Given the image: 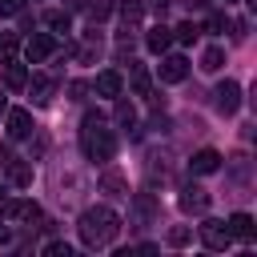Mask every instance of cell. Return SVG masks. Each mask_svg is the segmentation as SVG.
I'll return each instance as SVG.
<instances>
[{
    "label": "cell",
    "instance_id": "cell-9",
    "mask_svg": "<svg viewBox=\"0 0 257 257\" xmlns=\"http://www.w3.org/2000/svg\"><path fill=\"white\" fill-rule=\"evenodd\" d=\"M120 88H124V76H120L116 68H104V72L96 76V96H108V100H116V96H120Z\"/></svg>",
    "mask_w": 257,
    "mask_h": 257
},
{
    "label": "cell",
    "instance_id": "cell-3",
    "mask_svg": "<svg viewBox=\"0 0 257 257\" xmlns=\"http://www.w3.org/2000/svg\"><path fill=\"white\" fill-rule=\"evenodd\" d=\"M52 52H56V36H52V32H32V36L24 40V60H28V64L48 60Z\"/></svg>",
    "mask_w": 257,
    "mask_h": 257
},
{
    "label": "cell",
    "instance_id": "cell-25",
    "mask_svg": "<svg viewBox=\"0 0 257 257\" xmlns=\"http://www.w3.org/2000/svg\"><path fill=\"white\" fill-rule=\"evenodd\" d=\"M189 241H193V229L189 225H173L169 229V245H189Z\"/></svg>",
    "mask_w": 257,
    "mask_h": 257
},
{
    "label": "cell",
    "instance_id": "cell-32",
    "mask_svg": "<svg viewBox=\"0 0 257 257\" xmlns=\"http://www.w3.org/2000/svg\"><path fill=\"white\" fill-rule=\"evenodd\" d=\"M4 241H8V229H4V225H0V245H4Z\"/></svg>",
    "mask_w": 257,
    "mask_h": 257
},
{
    "label": "cell",
    "instance_id": "cell-1",
    "mask_svg": "<svg viewBox=\"0 0 257 257\" xmlns=\"http://www.w3.org/2000/svg\"><path fill=\"white\" fill-rule=\"evenodd\" d=\"M76 233H80V241H84L88 249H104V245H112V237L120 233V217H116L108 205H92V209L80 213Z\"/></svg>",
    "mask_w": 257,
    "mask_h": 257
},
{
    "label": "cell",
    "instance_id": "cell-20",
    "mask_svg": "<svg viewBox=\"0 0 257 257\" xmlns=\"http://www.w3.org/2000/svg\"><path fill=\"white\" fill-rule=\"evenodd\" d=\"M16 48H20V40H16V32H4V36H0V64H8V60H16Z\"/></svg>",
    "mask_w": 257,
    "mask_h": 257
},
{
    "label": "cell",
    "instance_id": "cell-4",
    "mask_svg": "<svg viewBox=\"0 0 257 257\" xmlns=\"http://www.w3.org/2000/svg\"><path fill=\"white\" fill-rule=\"evenodd\" d=\"M201 241H205V249H217V253H221V249L233 245V233H229L225 221H213V217H209V221H201Z\"/></svg>",
    "mask_w": 257,
    "mask_h": 257
},
{
    "label": "cell",
    "instance_id": "cell-21",
    "mask_svg": "<svg viewBox=\"0 0 257 257\" xmlns=\"http://www.w3.org/2000/svg\"><path fill=\"white\" fill-rule=\"evenodd\" d=\"M52 88H56V80H52V76H32V96H36V100H48V96H52Z\"/></svg>",
    "mask_w": 257,
    "mask_h": 257
},
{
    "label": "cell",
    "instance_id": "cell-2",
    "mask_svg": "<svg viewBox=\"0 0 257 257\" xmlns=\"http://www.w3.org/2000/svg\"><path fill=\"white\" fill-rule=\"evenodd\" d=\"M80 149H84L88 161H112V153H116V137L96 112H88L84 124H80Z\"/></svg>",
    "mask_w": 257,
    "mask_h": 257
},
{
    "label": "cell",
    "instance_id": "cell-29",
    "mask_svg": "<svg viewBox=\"0 0 257 257\" xmlns=\"http://www.w3.org/2000/svg\"><path fill=\"white\" fill-rule=\"evenodd\" d=\"M221 28H225V16L213 12V16H209V32H221Z\"/></svg>",
    "mask_w": 257,
    "mask_h": 257
},
{
    "label": "cell",
    "instance_id": "cell-26",
    "mask_svg": "<svg viewBox=\"0 0 257 257\" xmlns=\"http://www.w3.org/2000/svg\"><path fill=\"white\" fill-rule=\"evenodd\" d=\"M116 120H120V124H133V120H137V112H133L128 100H116Z\"/></svg>",
    "mask_w": 257,
    "mask_h": 257
},
{
    "label": "cell",
    "instance_id": "cell-19",
    "mask_svg": "<svg viewBox=\"0 0 257 257\" xmlns=\"http://www.w3.org/2000/svg\"><path fill=\"white\" fill-rule=\"evenodd\" d=\"M221 64H225V48H217V44H213V48H205V56H201V68H205V72H217Z\"/></svg>",
    "mask_w": 257,
    "mask_h": 257
},
{
    "label": "cell",
    "instance_id": "cell-18",
    "mask_svg": "<svg viewBox=\"0 0 257 257\" xmlns=\"http://www.w3.org/2000/svg\"><path fill=\"white\" fill-rule=\"evenodd\" d=\"M197 36H201V28H197L193 20H181V24L173 28V40H181V44H193Z\"/></svg>",
    "mask_w": 257,
    "mask_h": 257
},
{
    "label": "cell",
    "instance_id": "cell-10",
    "mask_svg": "<svg viewBox=\"0 0 257 257\" xmlns=\"http://www.w3.org/2000/svg\"><path fill=\"white\" fill-rule=\"evenodd\" d=\"M4 173H8V181H12L16 189H28V185H32V165L20 161V157H8V161H4Z\"/></svg>",
    "mask_w": 257,
    "mask_h": 257
},
{
    "label": "cell",
    "instance_id": "cell-31",
    "mask_svg": "<svg viewBox=\"0 0 257 257\" xmlns=\"http://www.w3.org/2000/svg\"><path fill=\"white\" fill-rule=\"evenodd\" d=\"M4 112H8V100H4V92H0V116H4Z\"/></svg>",
    "mask_w": 257,
    "mask_h": 257
},
{
    "label": "cell",
    "instance_id": "cell-8",
    "mask_svg": "<svg viewBox=\"0 0 257 257\" xmlns=\"http://www.w3.org/2000/svg\"><path fill=\"white\" fill-rule=\"evenodd\" d=\"M185 76H189V60L185 56H165L161 60V80L165 84H181Z\"/></svg>",
    "mask_w": 257,
    "mask_h": 257
},
{
    "label": "cell",
    "instance_id": "cell-28",
    "mask_svg": "<svg viewBox=\"0 0 257 257\" xmlns=\"http://www.w3.org/2000/svg\"><path fill=\"white\" fill-rule=\"evenodd\" d=\"M24 8V0H0V16H16Z\"/></svg>",
    "mask_w": 257,
    "mask_h": 257
},
{
    "label": "cell",
    "instance_id": "cell-27",
    "mask_svg": "<svg viewBox=\"0 0 257 257\" xmlns=\"http://www.w3.org/2000/svg\"><path fill=\"white\" fill-rule=\"evenodd\" d=\"M44 257H72V249H68L64 241H48V245H44Z\"/></svg>",
    "mask_w": 257,
    "mask_h": 257
},
{
    "label": "cell",
    "instance_id": "cell-11",
    "mask_svg": "<svg viewBox=\"0 0 257 257\" xmlns=\"http://www.w3.org/2000/svg\"><path fill=\"white\" fill-rule=\"evenodd\" d=\"M225 225H229L233 241H253V237H257V225H253V217H249V213H233Z\"/></svg>",
    "mask_w": 257,
    "mask_h": 257
},
{
    "label": "cell",
    "instance_id": "cell-7",
    "mask_svg": "<svg viewBox=\"0 0 257 257\" xmlns=\"http://www.w3.org/2000/svg\"><path fill=\"white\" fill-rule=\"evenodd\" d=\"M40 217V205L36 201H4V221H36Z\"/></svg>",
    "mask_w": 257,
    "mask_h": 257
},
{
    "label": "cell",
    "instance_id": "cell-13",
    "mask_svg": "<svg viewBox=\"0 0 257 257\" xmlns=\"http://www.w3.org/2000/svg\"><path fill=\"white\" fill-rule=\"evenodd\" d=\"M181 209H185V213H205V209H209V193L197 189V185H189V189L181 193Z\"/></svg>",
    "mask_w": 257,
    "mask_h": 257
},
{
    "label": "cell",
    "instance_id": "cell-33",
    "mask_svg": "<svg viewBox=\"0 0 257 257\" xmlns=\"http://www.w3.org/2000/svg\"><path fill=\"white\" fill-rule=\"evenodd\" d=\"M165 4H169V0H157V8H165Z\"/></svg>",
    "mask_w": 257,
    "mask_h": 257
},
{
    "label": "cell",
    "instance_id": "cell-15",
    "mask_svg": "<svg viewBox=\"0 0 257 257\" xmlns=\"http://www.w3.org/2000/svg\"><path fill=\"white\" fill-rule=\"evenodd\" d=\"M4 84H8V88H24V84H28V68L16 64V60H8V64H4Z\"/></svg>",
    "mask_w": 257,
    "mask_h": 257
},
{
    "label": "cell",
    "instance_id": "cell-24",
    "mask_svg": "<svg viewBox=\"0 0 257 257\" xmlns=\"http://www.w3.org/2000/svg\"><path fill=\"white\" fill-rule=\"evenodd\" d=\"M133 88H137V96H149V72H145V64H133Z\"/></svg>",
    "mask_w": 257,
    "mask_h": 257
},
{
    "label": "cell",
    "instance_id": "cell-6",
    "mask_svg": "<svg viewBox=\"0 0 257 257\" xmlns=\"http://www.w3.org/2000/svg\"><path fill=\"white\" fill-rule=\"evenodd\" d=\"M221 161H225V157H221L217 149H201V153H193L189 169H193L197 177H209V173H217V169H221Z\"/></svg>",
    "mask_w": 257,
    "mask_h": 257
},
{
    "label": "cell",
    "instance_id": "cell-12",
    "mask_svg": "<svg viewBox=\"0 0 257 257\" xmlns=\"http://www.w3.org/2000/svg\"><path fill=\"white\" fill-rule=\"evenodd\" d=\"M32 128H36V124H32V112H28V108H12V112H8V137L20 141V137H28Z\"/></svg>",
    "mask_w": 257,
    "mask_h": 257
},
{
    "label": "cell",
    "instance_id": "cell-23",
    "mask_svg": "<svg viewBox=\"0 0 257 257\" xmlns=\"http://www.w3.org/2000/svg\"><path fill=\"white\" fill-rule=\"evenodd\" d=\"M141 12H145V4H141V0H120V16H124V24H137V20H141Z\"/></svg>",
    "mask_w": 257,
    "mask_h": 257
},
{
    "label": "cell",
    "instance_id": "cell-14",
    "mask_svg": "<svg viewBox=\"0 0 257 257\" xmlns=\"http://www.w3.org/2000/svg\"><path fill=\"white\" fill-rule=\"evenodd\" d=\"M145 44H149V52H157V56H165L169 52V44H173V28H165V24H157L149 36H145Z\"/></svg>",
    "mask_w": 257,
    "mask_h": 257
},
{
    "label": "cell",
    "instance_id": "cell-17",
    "mask_svg": "<svg viewBox=\"0 0 257 257\" xmlns=\"http://www.w3.org/2000/svg\"><path fill=\"white\" fill-rule=\"evenodd\" d=\"M44 24H48L52 32H68V28H72V16L60 12V8H52V12H44Z\"/></svg>",
    "mask_w": 257,
    "mask_h": 257
},
{
    "label": "cell",
    "instance_id": "cell-16",
    "mask_svg": "<svg viewBox=\"0 0 257 257\" xmlns=\"http://www.w3.org/2000/svg\"><path fill=\"white\" fill-rule=\"evenodd\" d=\"M100 189H104V193H120V197H128V181H124L116 169H108V173L100 177Z\"/></svg>",
    "mask_w": 257,
    "mask_h": 257
},
{
    "label": "cell",
    "instance_id": "cell-22",
    "mask_svg": "<svg viewBox=\"0 0 257 257\" xmlns=\"http://www.w3.org/2000/svg\"><path fill=\"white\" fill-rule=\"evenodd\" d=\"M112 8H116L112 0H88V4H84V12H88V20H104V16L112 12Z\"/></svg>",
    "mask_w": 257,
    "mask_h": 257
},
{
    "label": "cell",
    "instance_id": "cell-5",
    "mask_svg": "<svg viewBox=\"0 0 257 257\" xmlns=\"http://www.w3.org/2000/svg\"><path fill=\"white\" fill-rule=\"evenodd\" d=\"M213 96H217V112H225V116H233V112L241 108V84H237V80H225Z\"/></svg>",
    "mask_w": 257,
    "mask_h": 257
},
{
    "label": "cell",
    "instance_id": "cell-30",
    "mask_svg": "<svg viewBox=\"0 0 257 257\" xmlns=\"http://www.w3.org/2000/svg\"><path fill=\"white\" fill-rule=\"evenodd\" d=\"M185 4H189V8H205L209 0H185Z\"/></svg>",
    "mask_w": 257,
    "mask_h": 257
}]
</instances>
